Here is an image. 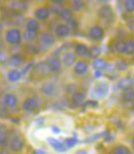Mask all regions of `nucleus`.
Instances as JSON below:
<instances>
[{
	"mask_svg": "<svg viewBox=\"0 0 134 154\" xmlns=\"http://www.w3.org/2000/svg\"><path fill=\"white\" fill-rule=\"evenodd\" d=\"M5 40L10 45H18L22 40V35L18 29H8L5 34Z\"/></svg>",
	"mask_w": 134,
	"mask_h": 154,
	"instance_id": "obj_1",
	"label": "nucleus"
},
{
	"mask_svg": "<svg viewBox=\"0 0 134 154\" xmlns=\"http://www.w3.org/2000/svg\"><path fill=\"white\" fill-rule=\"evenodd\" d=\"M40 103H42V100H40L39 97L37 96H31V97L26 98L25 100L23 101L22 103V109L26 112H34L39 108Z\"/></svg>",
	"mask_w": 134,
	"mask_h": 154,
	"instance_id": "obj_2",
	"label": "nucleus"
},
{
	"mask_svg": "<svg viewBox=\"0 0 134 154\" xmlns=\"http://www.w3.org/2000/svg\"><path fill=\"white\" fill-rule=\"evenodd\" d=\"M23 146H24L23 139L20 136H18V135L13 136L9 142V147L13 152H19V151H21L23 149Z\"/></svg>",
	"mask_w": 134,
	"mask_h": 154,
	"instance_id": "obj_3",
	"label": "nucleus"
},
{
	"mask_svg": "<svg viewBox=\"0 0 134 154\" xmlns=\"http://www.w3.org/2000/svg\"><path fill=\"white\" fill-rule=\"evenodd\" d=\"M45 63L50 69V72L59 73L61 71V60L57 56H51Z\"/></svg>",
	"mask_w": 134,
	"mask_h": 154,
	"instance_id": "obj_4",
	"label": "nucleus"
},
{
	"mask_svg": "<svg viewBox=\"0 0 134 154\" xmlns=\"http://www.w3.org/2000/svg\"><path fill=\"white\" fill-rule=\"evenodd\" d=\"M40 91L46 96H54L57 94V87L54 82L48 81V82L42 83V87H40Z\"/></svg>",
	"mask_w": 134,
	"mask_h": 154,
	"instance_id": "obj_5",
	"label": "nucleus"
},
{
	"mask_svg": "<svg viewBox=\"0 0 134 154\" xmlns=\"http://www.w3.org/2000/svg\"><path fill=\"white\" fill-rule=\"evenodd\" d=\"M89 69V65L86 61H78L75 64V67H74V72H75L77 75L79 76H83L85 75L87 72H88Z\"/></svg>",
	"mask_w": 134,
	"mask_h": 154,
	"instance_id": "obj_6",
	"label": "nucleus"
},
{
	"mask_svg": "<svg viewBox=\"0 0 134 154\" xmlns=\"http://www.w3.org/2000/svg\"><path fill=\"white\" fill-rule=\"evenodd\" d=\"M109 91V86L106 82H100L99 84L96 85L94 93L96 96L98 97H104V96L107 95V93Z\"/></svg>",
	"mask_w": 134,
	"mask_h": 154,
	"instance_id": "obj_7",
	"label": "nucleus"
},
{
	"mask_svg": "<svg viewBox=\"0 0 134 154\" xmlns=\"http://www.w3.org/2000/svg\"><path fill=\"white\" fill-rule=\"evenodd\" d=\"M17 97L13 94V93H7L5 94L4 98H3V104L6 108H15L16 104H17Z\"/></svg>",
	"mask_w": 134,
	"mask_h": 154,
	"instance_id": "obj_8",
	"label": "nucleus"
},
{
	"mask_svg": "<svg viewBox=\"0 0 134 154\" xmlns=\"http://www.w3.org/2000/svg\"><path fill=\"white\" fill-rule=\"evenodd\" d=\"M54 43V37L50 32H42L40 35V44L45 46V48H48Z\"/></svg>",
	"mask_w": 134,
	"mask_h": 154,
	"instance_id": "obj_9",
	"label": "nucleus"
},
{
	"mask_svg": "<svg viewBox=\"0 0 134 154\" xmlns=\"http://www.w3.org/2000/svg\"><path fill=\"white\" fill-rule=\"evenodd\" d=\"M89 35L93 40H102L103 37H104V31L101 26H93L89 32Z\"/></svg>",
	"mask_w": 134,
	"mask_h": 154,
	"instance_id": "obj_10",
	"label": "nucleus"
},
{
	"mask_svg": "<svg viewBox=\"0 0 134 154\" xmlns=\"http://www.w3.org/2000/svg\"><path fill=\"white\" fill-rule=\"evenodd\" d=\"M50 14H51L50 9L46 7H39L34 11L35 17L39 19V20H46L48 18V16H50Z\"/></svg>",
	"mask_w": 134,
	"mask_h": 154,
	"instance_id": "obj_11",
	"label": "nucleus"
},
{
	"mask_svg": "<svg viewBox=\"0 0 134 154\" xmlns=\"http://www.w3.org/2000/svg\"><path fill=\"white\" fill-rule=\"evenodd\" d=\"M99 16L101 18L106 19V20H112L113 19V11L111 7L108 5H105L99 10Z\"/></svg>",
	"mask_w": 134,
	"mask_h": 154,
	"instance_id": "obj_12",
	"label": "nucleus"
},
{
	"mask_svg": "<svg viewBox=\"0 0 134 154\" xmlns=\"http://www.w3.org/2000/svg\"><path fill=\"white\" fill-rule=\"evenodd\" d=\"M54 34L59 38H65L70 34V27L66 24H59L54 29Z\"/></svg>",
	"mask_w": 134,
	"mask_h": 154,
	"instance_id": "obj_13",
	"label": "nucleus"
},
{
	"mask_svg": "<svg viewBox=\"0 0 134 154\" xmlns=\"http://www.w3.org/2000/svg\"><path fill=\"white\" fill-rule=\"evenodd\" d=\"M48 142L51 144V146L54 148V150L60 151V152H66L67 148L62 142H60L59 140L54 139V138H48Z\"/></svg>",
	"mask_w": 134,
	"mask_h": 154,
	"instance_id": "obj_14",
	"label": "nucleus"
},
{
	"mask_svg": "<svg viewBox=\"0 0 134 154\" xmlns=\"http://www.w3.org/2000/svg\"><path fill=\"white\" fill-rule=\"evenodd\" d=\"M25 29L27 32H35V34H36L38 32V29H39V23H38V21L36 19L31 18L26 21Z\"/></svg>",
	"mask_w": 134,
	"mask_h": 154,
	"instance_id": "obj_15",
	"label": "nucleus"
},
{
	"mask_svg": "<svg viewBox=\"0 0 134 154\" xmlns=\"http://www.w3.org/2000/svg\"><path fill=\"white\" fill-rule=\"evenodd\" d=\"M23 61H24L23 57L19 54H13L12 56H10L9 59H8V63H9V65L14 66V67H18L19 65L22 64Z\"/></svg>",
	"mask_w": 134,
	"mask_h": 154,
	"instance_id": "obj_16",
	"label": "nucleus"
},
{
	"mask_svg": "<svg viewBox=\"0 0 134 154\" xmlns=\"http://www.w3.org/2000/svg\"><path fill=\"white\" fill-rule=\"evenodd\" d=\"M63 63L66 66H73L76 63V55L72 52H67L63 57Z\"/></svg>",
	"mask_w": 134,
	"mask_h": 154,
	"instance_id": "obj_17",
	"label": "nucleus"
},
{
	"mask_svg": "<svg viewBox=\"0 0 134 154\" xmlns=\"http://www.w3.org/2000/svg\"><path fill=\"white\" fill-rule=\"evenodd\" d=\"M118 85L120 88L123 89L124 91H128V90L132 89V80H131L130 77H124L119 81Z\"/></svg>",
	"mask_w": 134,
	"mask_h": 154,
	"instance_id": "obj_18",
	"label": "nucleus"
},
{
	"mask_svg": "<svg viewBox=\"0 0 134 154\" xmlns=\"http://www.w3.org/2000/svg\"><path fill=\"white\" fill-rule=\"evenodd\" d=\"M89 48L85 44H77L75 48V53L80 57H85L88 56Z\"/></svg>",
	"mask_w": 134,
	"mask_h": 154,
	"instance_id": "obj_19",
	"label": "nucleus"
},
{
	"mask_svg": "<svg viewBox=\"0 0 134 154\" xmlns=\"http://www.w3.org/2000/svg\"><path fill=\"white\" fill-rule=\"evenodd\" d=\"M85 98H86V94L83 91H76L73 93V103L76 104V106H80L85 101Z\"/></svg>",
	"mask_w": 134,
	"mask_h": 154,
	"instance_id": "obj_20",
	"label": "nucleus"
},
{
	"mask_svg": "<svg viewBox=\"0 0 134 154\" xmlns=\"http://www.w3.org/2000/svg\"><path fill=\"white\" fill-rule=\"evenodd\" d=\"M20 78H21V73L17 69H12L7 73V79L10 82H16Z\"/></svg>",
	"mask_w": 134,
	"mask_h": 154,
	"instance_id": "obj_21",
	"label": "nucleus"
},
{
	"mask_svg": "<svg viewBox=\"0 0 134 154\" xmlns=\"http://www.w3.org/2000/svg\"><path fill=\"white\" fill-rule=\"evenodd\" d=\"M35 69H36L37 73L42 76H45L50 73V69H48V65H46L45 62H40L35 66Z\"/></svg>",
	"mask_w": 134,
	"mask_h": 154,
	"instance_id": "obj_22",
	"label": "nucleus"
},
{
	"mask_svg": "<svg viewBox=\"0 0 134 154\" xmlns=\"http://www.w3.org/2000/svg\"><path fill=\"white\" fill-rule=\"evenodd\" d=\"M8 143V133L4 126L0 127V146H6Z\"/></svg>",
	"mask_w": 134,
	"mask_h": 154,
	"instance_id": "obj_23",
	"label": "nucleus"
},
{
	"mask_svg": "<svg viewBox=\"0 0 134 154\" xmlns=\"http://www.w3.org/2000/svg\"><path fill=\"white\" fill-rule=\"evenodd\" d=\"M106 65L107 64H106L105 60L102 59V58H97V59H95L94 63H93V67H94L96 71H102L106 68Z\"/></svg>",
	"mask_w": 134,
	"mask_h": 154,
	"instance_id": "obj_24",
	"label": "nucleus"
},
{
	"mask_svg": "<svg viewBox=\"0 0 134 154\" xmlns=\"http://www.w3.org/2000/svg\"><path fill=\"white\" fill-rule=\"evenodd\" d=\"M10 8L16 11L19 10H24L27 8V3L26 2H21V1H13L10 3Z\"/></svg>",
	"mask_w": 134,
	"mask_h": 154,
	"instance_id": "obj_25",
	"label": "nucleus"
},
{
	"mask_svg": "<svg viewBox=\"0 0 134 154\" xmlns=\"http://www.w3.org/2000/svg\"><path fill=\"white\" fill-rule=\"evenodd\" d=\"M60 15H61L62 18L65 19L66 21L73 20V12L69 8H63L61 11H60Z\"/></svg>",
	"mask_w": 134,
	"mask_h": 154,
	"instance_id": "obj_26",
	"label": "nucleus"
},
{
	"mask_svg": "<svg viewBox=\"0 0 134 154\" xmlns=\"http://www.w3.org/2000/svg\"><path fill=\"white\" fill-rule=\"evenodd\" d=\"M122 100L126 103H131L134 101V90H128V91H124L122 95Z\"/></svg>",
	"mask_w": 134,
	"mask_h": 154,
	"instance_id": "obj_27",
	"label": "nucleus"
},
{
	"mask_svg": "<svg viewBox=\"0 0 134 154\" xmlns=\"http://www.w3.org/2000/svg\"><path fill=\"white\" fill-rule=\"evenodd\" d=\"M115 50L119 53H126V44H125V41H117L114 45Z\"/></svg>",
	"mask_w": 134,
	"mask_h": 154,
	"instance_id": "obj_28",
	"label": "nucleus"
},
{
	"mask_svg": "<svg viewBox=\"0 0 134 154\" xmlns=\"http://www.w3.org/2000/svg\"><path fill=\"white\" fill-rule=\"evenodd\" d=\"M101 53V49L99 48L98 46H93L91 48L89 49V52H88V56L90 58H94V59H97L98 56L100 55Z\"/></svg>",
	"mask_w": 134,
	"mask_h": 154,
	"instance_id": "obj_29",
	"label": "nucleus"
},
{
	"mask_svg": "<svg viewBox=\"0 0 134 154\" xmlns=\"http://www.w3.org/2000/svg\"><path fill=\"white\" fill-rule=\"evenodd\" d=\"M126 44V54L132 55L134 54V38H130L128 41H125Z\"/></svg>",
	"mask_w": 134,
	"mask_h": 154,
	"instance_id": "obj_30",
	"label": "nucleus"
},
{
	"mask_svg": "<svg viewBox=\"0 0 134 154\" xmlns=\"http://www.w3.org/2000/svg\"><path fill=\"white\" fill-rule=\"evenodd\" d=\"M114 154H130V150L124 145H118L115 147Z\"/></svg>",
	"mask_w": 134,
	"mask_h": 154,
	"instance_id": "obj_31",
	"label": "nucleus"
},
{
	"mask_svg": "<svg viewBox=\"0 0 134 154\" xmlns=\"http://www.w3.org/2000/svg\"><path fill=\"white\" fill-rule=\"evenodd\" d=\"M85 3L83 1H80V0H75V1L72 2V8L74 11H80L82 8L84 7Z\"/></svg>",
	"mask_w": 134,
	"mask_h": 154,
	"instance_id": "obj_32",
	"label": "nucleus"
},
{
	"mask_svg": "<svg viewBox=\"0 0 134 154\" xmlns=\"http://www.w3.org/2000/svg\"><path fill=\"white\" fill-rule=\"evenodd\" d=\"M35 38H36V34H35V32L25 31V32L23 34V38L26 42H32L34 40H35Z\"/></svg>",
	"mask_w": 134,
	"mask_h": 154,
	"instance_id": "obj_33",
	"label": "nucleus"
},
{
	"mask_svg": "<svg viewBox=\"0 0 134 154\" xmlns=\"http://www.w3.org/2000/svg\"><path fill=\"white\" fill-rule=\"evenodd\" d=\"M116 67L119 71H125L127 69L128 64L126 63V61H124V60H119V61L116 63Z\"/></svg>",
	"mask_w": 134,
	"mask_h": 154,
	"instance_id": "obj_34",
	"label": "nucleus"
},
{
	"mask_svg": "<svg viewBox=\"0 0 134 154\" xmlns=\"http://www.w3.org/2000/svg\"><path fill=\"white\" fill-rule=\"evenodd\" d=\"M124 6L128 12H132L134 10V1L133 0H127V1H125Z\"/></svg>",
	"mask_w": 134,
	"mask_h": 154,
	"instance_id": "obj_35",
	"label": "nucleus"
},
{
	"mask_svg": "<svg viewBox=\"0 0 134 154\" xmlns=\"http://www.w3.org/2000/svg\"><path fill=\"white\" fill-rule=\"evenodd\" d=\"M76 143H77V140L76 139H74V138H68V139H66L65 140V146H67V147H73V146H75L76 145Z\"/></svg>",
	"mask_w": 134,
	"mask_h": 154,
	"instance_id": "obj_36",
	"label": "nucleus"
},
{
	"mask_svg": "<svg viewBox=\"0 0 134 154\" xmlns=\"http://www.w3.org/2000/svg\"><path fill=\"white\" fill-rule=\"evenodd\" d=\"M8 59L7 55L5 53H2V52H0V62H4L6 61V60Z\"/></svg>",
	"mask_w": 134,
	"mask_h": 154,
	"instance_id": "obj_37",
	"label": "nucleus"
},
{
	"mask_svg": "<svg viewBox=\"0 0 134 154\" xmlns=\"http://www.w3.org/2000/svg\"><path fill=\"white\" fill-rule=\"evenodd\" d=\"M75 154H87V151H85V150H79V151H77Z\"/></svg>",
	"mask_w": 134,
	"mask_h": 154,
	"instance_id": "obj_38",
	"label": "nucleus"
},
{
	"mask_svg": "<svg viewBox=\"0 0 134 154\" xmlns=\"http://www.w3.org/2000/svg\"><path fill=\"white\" fill-rule=\"evenodd\" d=\"M95 76L96 77L101 76V71H96V72H95Z\"/></svg>",
	"mask_w": 134,
	"mask_h": 154,
	"instance_id": "obj_39",
	"label": "nucleus"
},
{
	"mask_svg": "<svg viewBox=\"0 0 134 154\" xmlns=\"http://www.w3.org/2000/svg\"><path fill=\"white\" fill-rule=\"evenodd\" d=\"M53 130L56 132V133H60V129H57V128H54V127H53Z\"/></svg>",
	"mask_w": 134,
	"mask_h": 154,
	"instance_id": "obj_40",
	"label": "nucleus"
},
{
	"mask_svg": "<svg viewBox=\"0 0 134 154\" xmlns=\"http://www.w3.org/2000/svg\"><path fill=\"white\" fill-rule=\"evenodd\" d=\"M0 154H10V153L7 152V151H0Z\"/></svg>",
	"mask_w": 134,
	"mask_h": 154,
	"instance_id": "obj_41",
	"label": "nucleus"
},
{
	"mask_svg": "<svg viewBox=\"0 0 134 154\" xmlns=\"http://www.w3.org/2000/svg\"><path fill=\"white\" fill-rule=\"evenodd\" d=\"M54 3H56V4H62L63 1H54Z\"/></svg>",
	"mask_w": 134,
	"mask_h": 154,
	"instance_id": "obj_42",
	"label": "nucleus"
},
{
	"mask_svg": "<svg viewBox=\"0 0 134 154\" xmlns=\"http://www.w3.org/2000/svg\"><path fill=\"white\" fill-rule=\"evenodd\" d=\"M131 145H132V148L134 149V138L132 139V141H131Z\"/></svg>",
	"mask_w": 134,
	"mask_h": 154,
	"instance_id": "obj_43",
	"label": "nucleus"
},
{
	"mask_svg": "<svg viewBox=\"0 0 134 154\" xmlns=\"http://www.w3.org/2000/svg\"><path fill=\"white\" fill-rule=\"evenodd\" d=\"M2 46H3V44H2V41H1V40H0V49H1V48H2Z\"/></svg>",
	"mask_w": 134,
	"mask_h": 154,
	"instance_id": "obj_44",
	"label": "nucleus"
},
{
	"mask_svg": "<svg viewBox=\"0 0 134 154\" xmlns=\"http://www.w3.org/2000/svg\"><path fill=\"white\" fill-rule=\"evenodd\" d=\"M132 109V112H134V106H132V109Z\"/></svg>",
	"mask_w": 134,
	"mask_h": 154,
	"instance_id": "obj_45",
	"label": "nucleus"
}]
</instances>
